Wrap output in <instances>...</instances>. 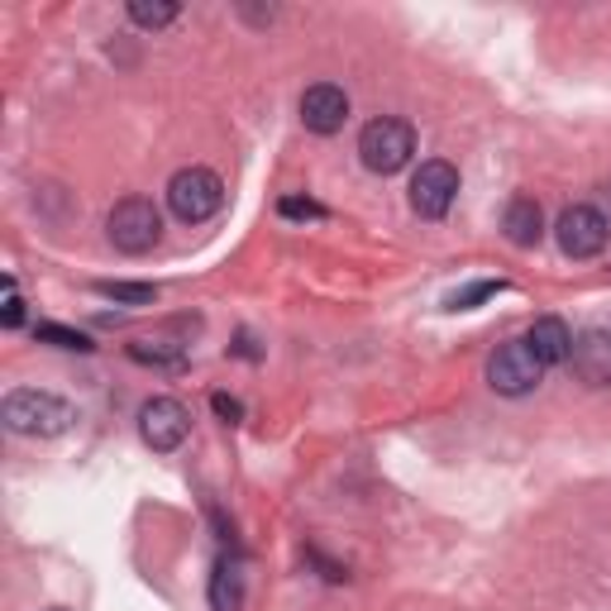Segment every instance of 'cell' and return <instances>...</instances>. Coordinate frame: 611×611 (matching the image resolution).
Wrapping results in <instances>:
<instances>
[{
    "label": "cell",
    "instance_id": "1",
    "mask_svg": "<svg viewBox=\"0 0 611 611\" xmlns=\"http://www.w3.org/2000/svg\"><path fill=\"white\" fill-rule=\"evenodd\" d=\"M0 421L5 431L15 435H30V439H54L72 425V407L54 392H34V387H20L0 401Z\"/></svg>",
    "mask_w": 611,
    "mask_h": 611
},
{
    "label": "cell",
    "instance_id": "2",
    "mask_svg": "<svg viewBox=\"0 0 611 611\" xmlns=\"http://www.w3.org/2000/svg\"><path fill=\"white\" fill-rule=\"evenodd\" d=\"M411 153H415V129L407 120H397V115H378V120L363 125L359 158H363L368 173L392 177V173H401V167L411 163Z\"/></svg>",
    "mask_w": 611,
    "mask_h": 611
},
{
    "label": "cell",
    "instance_id": "3",
    "mask_svg": "<svg viewBox=\"0 0 611 611\" xmlns=\"http://www.w3.org/2000/svg\"><path fill=\"white\" fill-rule=\"evenodd\" d=\"M167 205H173V215L181 225H205L225 205V181L211 167H181L167 181Z\"/></svg>",
    "mask_w": 611,
    "mask_h": 611
},
{
    "label": "cell",
    "instance_id": "4",
    "mask_svg": "<svg viewBox=\"0 0 611 611\" xmlns=\"http://www.w3.org/2000/svg\"><path fill=\"white\" fill-rule=\"evenodd\" d=\"M106 234H110V244H115L120 254L139 258V254H149L153 244L163 239V215H158V205L144 201V197H125V201L110 211Z\"/></svg>",
    "mask_w": 611,
    "mask_h": 611
},
{
    "label": "cell",
    "instance_id": "5",
    "mask_svg": "<svg viewBox=\"0 0 611 611\" xmlns=\"http://www.w3.org/2000/svg\"><path fill=\"white\" fill-rule=\"evenodd\" d=\"M487 383H492V392H502V397H526L544 383V363L530 354L526 340H506L487 363Z\"/></svg>",
    "mask_w": 611,
    "mask_h": 611
},
{
    "label": "cell",
    "instance_id": "6",
    "mask_svg": "<svg viewBox=\"0 0 611 611\" xmlns=\"http://www.w3.org/2000/svg\"><path fill=\"white\" fill-rule=\"evenodd\" d=\"M454 197H459V167L445 158L421 163V173L411 177V211L425 220H445Z\"/></svg>",
    "mask_w": 611,
    "mask_h": 611
},
{
    "label": "cell",
    "instance_id": "7",
    "mask_svg": "<svg viewBox=\"0 0 611 611\" xmlns=\"http://www.w3.org/2000/svg\"><path fill=\"white\" fill-rule=\"evenodd\" d=\"M554 239L564 249V258H578V263L583 258H597L607 249V215L597 205H568L554 225Z\"/></svg>",
    "mask_w": 611,
    "mask_h": 611
},
{
    "label": "cell",
    "instance_id": "8",
    "mask_svg": "<svg viewBox=\"0 0 611 611\" xmlns=\"http://www.w3.org/2000/svg\"><path fill=\"white\" fill-rule=\"evenodd\" d=\"M187 431H191V411L177 397H153L139 407V435H144L149 449L173 454L187 439Z\"/></svg>",
    "mask_w": 611,
    "mask_h": 611
},
{
    "label": "cell",
    "instance_id": "9",
    "mask_svg": "<svg viewBox=\"0 0 611 611\" xmlns=\"http://www.w3.org/2000/svg\"><path fill=\"white\" fill-rule=\"evenodd\" d=\"M349 120V96L344 86L334 82H316L302 91V125L310 134H334V129H344Z\"/></svg>",
    "mask_w": 611,
    "mask_h": 611
},
{
    "label": "cell",
    "instance_id": "10",
    "mask_svg": "<svg viewBox=\"0 0 611 611\" xmlns=\"http://www.w3.org/2000/svg\"><path fill=\"white\" fill-rule=\"evenodd\" d=\"M568 363H574L578 383L611 387V330H583L574 340V354H568Z\"/></svg>",
    "mask_w": 611,
    "mask_h": 611
},
{
    "label": "cell",
    "instance_id": "11",
    "mask_svg": "<svg viewBox=\"0 0 611 611\" xmlns=\"http://www.w3.org/2000/svg\"><path fill=\"white\" fill-rule=\"evenodd\" d=\"M526 344H530V354H536L544 368H554V363H568V354H574V330H568L559 316H544V320L530 325Z\"/></svg>",
    "mask_w": 611,
    "mask_h": 611
},
{
    "label": "cell",
    "instance_id": "12",
    "mask_svg": "<svg viewBox=\"0 0 611 611\" xmlns=\"http://www.w3.org/2000/svg\"><path fill=\"white\" fill-rule=\"evenodd\" d=\"M502 230H506V239H512L516 249H536V244L544 239V211H540V201L536 197H516L512 205H506V215H502Z\"/></svg>",
    "mask_w": 611,
    "mask_h": 611
},
{
    "label": "cell",
    "instance_id": "13",
    "mask_svg": "<svg viewBox=\"0 0 611 611\" xmlns=\"http://www.w3.org/2000/svg\"><path fill=\"white\" fill-rule=\"evenodd\" d=\"M244 607V574H239V559L225 554L215 559V574H211V611H239Z\"/></svg>",
    "mask_w": 611,
    "mask_h": 611
},
{
    "label": "cell",
    "instance_id": "14",
    "mask_svg": "<svg viewBox=\"0 0 611 611\" xmlns=\"http://www.w3.org/2000/svg\"><path fill=\"white\" fill-rule=\"evenodd\" d=\"M129 354H134L139 363H153V368H167V373L187 368V359H181V344H163V340H139V344H129Z\"/></svg>",
    "mask_w": 611,
    "mask_h": 611
},
{
    "label": "cell",
    "instance_id": "15",
    "mask_svg": "<svg viewBox=\"0 0 611 611\" xmlns=\"http://www.w3.org/2000/svg\"><path fill=\"white\" fill-rule=\"evenodd\" d=\"M177 15L181 10L173 5V0H134V5H129V20H134L139 30H167Z\"/></svg>",
    "mask_w": 611,
    "mask_h": 611
},
{
    "label": "cell",
    "instance_id": "16",
    "mask_svg": "<svg viewBox=\"0 0 611 611\" xmlns=\"http://www.w3.org/2000/svg\"><path fill=\"white\" fill-rule=\"evenodd\" d=\"M96 292L110 296V302H120V306H153L158 302V287H153V282H101Z\"/></svg>",
    "mask_w": 611,
    "mask_h": 611
},
{
    "label": "cell",
    "instance_id": "17",
    "mask_svg": "<svg viewBox=\"0 0 611 611\" xmlns=\"http://www.w3.org/2000/svg\"><path fill=\"white\" fill-rule=\"evenodd\" d=\"M38 340L54 344V349H82V354H86V349H96L82 330H68V325H38Z\"/></svg>",
    "mask_w": 611,
    "mask_h": 611
},
{
    "label": "cell",
    "instance_id": "18",
    "mask_svg": "<svg viewBox=\"0 0 611 611\" xmlns=\"http://www.w3.org/2000/svg\"><path fill=\"white\" fill-rule=\"evenodd\" d=\"M497 292H506V282H473V287H463V292L449 296V310H468V306L487 302V296H497Z\"/></svg>",
    "mask_w": 611,
    "mask_h": 611
},
{
    "label": "cell",
    "instance_id": "19",
    "mask_svg": "<svg viewBox=\"0 0 611 611\" xmlns=\"http://www.w3.org/2000/svg\"><path fill=\"white\" fill-rule=\"evenodd\" d=\"M20 320H24V302H20V287H15V278H5V306H0V325H5V330H15Z\"/></svg>",
    "mask_w": 611,
    "mask_h": 611
},
{
    "label": "cell",
    "instance_id": "20",
    "mask_svg": "<svg viewBox=\"0 0 611 611\" xmlns=\"http://www.w3.org/2000/svg\"><path fill=\"white\" fill-rule=\"evenodd\" d=\"M278 211L287 215V220H320V215H325V205H316V201H306V197H287V201L278 205Z\"/></svg>",
    "mask_w": 611,
    "mask_h": 611
},
{
    "label": "cell",
    "instance_id": "21",
    "mask_svg": "<svg viewBox=\"0 0 611 611\" xmlns=\"http://www.w3.org/2000/svg\"><path fill=\"white\" fill-rule=\"evenodd\" d=\"M211 407H215V415H225L230 425H234V421H244V401H234V397H225V392H215V397H211Z\"/></svg>",
    "mask_w": 611,
    "mask_h": 611
}]
</instances>
